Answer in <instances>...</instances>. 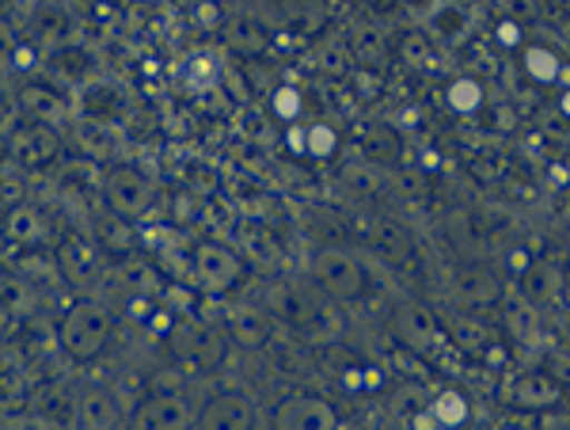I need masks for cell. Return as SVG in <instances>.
<instances>
[{"instance_id": "3", "label": "cell", "mask_w": 570, "mask_h": 430, "mask_svg": "<svg viewBox=\"0 0 570 430\" xmlns=\"http://www.w3.org/2000/svg\"><path fill=\"white\" fill-rule=\"evenodd\" d=\"M99 195H104L107 214H118L126 222H145L156 209V183L137 164H122V160L107 164Z\"/></svg>"}, {"instance_id": "21", "label": "cell", "mask_w": 570, "mask_h": 430, "mask_svg": "<svg viewBox=\"0 0 570 430\" xmlns=\"http://www.w3.org/2000/svg\"><path fill=\"white\" fill-rule=\"evenodd\" d=\"M72 137H77L80 157H88V160H115L118 145H122L118 123H107V118H88V115L72 126Z\"/></svg>"}, {"instance_id": "9", "label": "cell", "mask_w": 570, "mask_h": 430, "mask_svg": "<svg viewBox=\"0 0 570 430\" xmlns=\"http://www.w3.org/2000/svg\"><path fill=\"white\" fill-rule=\"evenodd\" d=\"M271 423L278 430H331L343 423V419H338L335 404L316 397V392H289L271 411Z\"/></svg>"}, {"instance_id": "4", "label": "cell", "mask_w": 570, "mask_h": 430, "mask_svg": "<svg viewBox=\"0 0 570 430\" xmlns=\"http://www.w3.org/2000/svg\"><path fill=\"white\" fill-rule=\"evenodd\" d=\"M271 305L293 332H301L312 343H331L343 332V320H338L335 309H327L324 301H316L301 286H278L271 294Z\"/></svg>"}, {"instance_id": "6", "label": "cell", "mask_w": 570, "mask_h": 430, "mask_svg": "<svg viewBox=\"0 0 570 430\" xmlns=\"http://www.w3.org/2000/svg\"><path fill=\"white\" fill-rule=\"evenodd\" d=\"M187 274L206 297H228L247 278V267H244V255H236L228 244L198 241L190 248Z\"/></svg>"}, {"instance_id": "46", "label": "cell", "mask_w": 570, "mask_h": 430, "mask_svg": "<svg viewBox=\"0 0 570 430\" xmlns=\"http://www.w3.org/2000/svg\"><path fill=\"white\" fill-rule=\"evenodd\" d=\"M559 111L570 118V91H563V99H559Z\"/></svg>"}, {"instance_id": "44", "label": "cell", "mask_w": 570, "mask_h": 430, "mask_svg": "<svg viewBox=\"0 0 570 430\" xmlns=\"http://www.w3.org/2000/svg\"><path fill=\"white\" fill-rule=\"evenodd\" d=\"M499 42L502 46H521V27H518V20H502L499 23Z\"/></svg>"}, {"instance_id": "11", "label": "cell", "mask_w": 570, "mask_h": 430, "mask_svg": "<svg viewBox=\"0 0 570 430\" xmlns=\"http://www.w3.org/2000/svg\"><path fill=\"white\" fill-rule=\"evenodd\" d=\"M343 42H346V50H351L357 69H381L384 72V66L395 58V39L389 35V27L370 20V16L346 27Z\"/></svg>"}, {"instance_id": "16", "label": "cell", "mask_w": 570, "mask_h": 430, "mask_svg": "<svg viewBox=\"0 0 570 430\" xmlns=\"http://www.w3.org/2000/svg\"><path fill=\"white\" fill-rule=\"evenodd\" d=\"M400 340L419 354H441L445 346H453L445 332H441L438 316L426 305H403L400 313Z\"/></svg>"}, {"instance_id": "14", "label": "cell", "mask_w": 570, "mask_h": 430, "mask_svg": "<svg viewBox=\"0 0 570 430\" xmlns=\"http://www.w3.org/2000/svg\"><path fill=\"white\" fill-rule=\"evenodd\" d=\"M510 404L518 411H532V416H544L563 404V381L548 370H525L513 378L510 385Z\"/></svg>"}, {"instance_id": "26", "label": "cell", "mask_w": 570, "mask_h": 430, "mask_svg": "<svg viewBox=\"0 0 570 430\" xmlns=\"http://www.w3.org/2000/svg\"><path fill=\"white\" fill-rule=\"evenodd\" d=\"M225 328H228V335H233V343H244V346L271 343V320H266L263 309H252V305L228 309Z\"/></svg>"}, {"instance_id": "2", "label": "cell", "mask_w": 570, "mask_h": 430, "mask_svg": "<svg viewBox=\"0 0 570 430\" xmlns=\"http://www.w3.org/2000/svg\"><path fill=\"white\" fill-rule=\"evenodd\" d=\"M308 274H312V282L335 301H365L373 290V278H370V271H365L362 255L335 241L320 244V248L308 255Z\"/></svg>"}, {"instance_id": "32", "label": "cell", "mask_w": 570, "mask_h": 430, "mask_svg": "<svg viewBox=\"0 0 570 430\" xmlns=\"http://www.w3.org/2000/svg\"><path fill=\"white\" fill-rule=\"evenodd\" d=\"M395 58L407 69H426L434 61V39L426 35V27H403V31H395Z\"/></svg>"}, {"instance_id": "43", "label": "cell", "mask_w": 570, "mask_h": 430, "mask_svg": "<svg viewBox=\"0 0 570 430\" xmlns=\"http://www.w3.org/2000/svg\"><path fill=\"white\" fill-rule=\"evenodd\" d=\"M505 12H510V20H529V16H537V0H505Z\"/></svg>"}, {"instance_id": "42", "label": "cell", "mask_w": 570, "mask_h": 430, "mask_svg": "<svg viewBox=\"0 0 570 430\" xmlns=\"http://www.w3.org/2000/svg\"><path fill=\"white\" fill-rule=\"evenodd\" d=\"M370 4V20H376V23H384L389 16H395L403 8V0H365Z\"/></svg>"}, {"instance_id": "40", "label": "cell", "mask_w": 570, "mask_h": 430, "mask_svg": "<svg viewBox=\"0 0 570 430\" xmlns=\"http://www.w3.org/2000/svg\"><path fill=\"white\" fill-rule=\"evenodd\" d=\"M472 172L480 179H502L505 172H510V160H505L502 153H494V149H483V153H475Z\"/></svg>"}, {"instance_id": "23", "label": "cell", "mask_w": 570, "mask_h": 430, "mask_svg": "<svg viewBox=\"0 0 570 430\" xmlns=\"http://www.w3.org/2000/svg\"><path fill=\"white\" fill-rule=\"evenodd\" d=\"M449 340H453L456 351H464L468 359H480V362H494L502 351V340L487 324H480V320H456Z\"/></svg>"}, {"instance_id": "47", "label": "cell", "mask_w": 570, "mask_h": 430, "mask_svg": "<svg viewBox=\"0 0 570 430\" xmlns=\"http://www.w3.org/2000/svg\"><path fill=\"white\" fill-rule=\"evenodd\" d=\"M115 4H118V0H115Z\"/></svg>"}, {"instance_id": "28", "label": "cell", "mask_w": 570, "mask_h": 430, "mask_svg": "<svg viewBox=\"0 0 570 430\" xmlns=\"http://www.w3.org/2000/svg\"><path fill=\"white\" fill-rule=\"evenodd\" d=\"M225 35H228V46H233L236 53H244V58H259V53L271 50V31H266V23L252 20V16L228 20Z\"/></svg>"}, {"instance_id": "20", "label": "cell", "mask_w": 570, "mask_h": 430, "mask_svg": "<svg viewBox=\"0 0 570 430\" xmlns=\"http://www.w3.org/2000/svg\"><path fill=\"white\" fill-rule=\"evenodd\" d=\"M46 69H50L53 85L85 88L99 77V58L96 53H88L85 46H58V50L46 58Z\"/></svg>"}, {"instance_id": "15", "label": "cell", "mask_w": 570, "mask_h": 430, "mask_svg": "<svg viewBox=\"0 0 570 430\" xmlns=\"http://www.w3.org/2000/svg\"><path fill=\"white\" fill-rule=\"evenodd\" d=\"M259 423L255 416V404L244 397V392H217L206 404L198 408V423L202 430H247Z\"/></svg>"}, {"instance_id": "12", "label": "cell", "mask_w": 570, "mask_h": 430, "mask_svg": "<svg viewBox=\"0 0 570 430\" xmlns=\"http://www.w3.org/2000/svg\"><path fill=\"white\" fill-rule=\"evenodd\" d=\"M16 107H20L23 118L46 123V126H66L72 118L69 96L61 91V85H53V80H27V85H20Z\"/></svg>"}, {"instance_id": "38", "label": "cell", "mask_w": 570, "mask_h": 430, "mask_svg": "<svg viewBox=\"0 0 570 430\" xmlns=\"http://www.w3.org/2000/svg\"><path fill=\"white\" fill-rule=\"evenodd\" d=\"M31 282L23 278L20 271H8V278H4V309H8V316H27L31 313Z\"/></svg>"}, {"instance_id": "10", "label": "cell", "mask_w": 570, "mask_h": 430, "mask_svg": "<svg viewBox=\"0 0 570 430\" xmlns=\"http://www.w3.org/2000/svg\"><path fill=\"white\" fill-rule=\"evenodd\" d=\"M53 241V225L50 214L42 206L16 198L4 206V244L8 252H27V248H46Z\"/></svg>"}, {"instance_id": "41", "label": "cell", "mask_w": 570, "mask_h": 430, "mask_svg": "<svg viewBox=\"0 0 570 430\" xmlns=\"http://www.w3.org/2000/svg\"><path fill=\"white\" fill-rule=\"evenodd\" d=\"M195 20L202 27H209V31H220V27H225V16H220V8L214 4V0H202L198 12H195Z\"/></svg>"}, {"instance_id": "34", "label": "cell", "mask_w": 570, "mask_h": 430, "mask_svg": "<svg viewBox=\"0 0 570 430\" xmlns=\"http://www.w3.org/2000/svg\"><path fill=\"white\" fill-rule=\"evenodd\" d=\"M80 111L88 118H107V123H115V115L122 111V96H118L110 85L91 80V85L80 88Z\"/></svg>"}, {"instance_id": "27", "label": "cell", "mask_w": 570, "mask_h": 430, "mask_svg": "<svg viewBox=\"0 0 570 430\" xmlns=\"http://www.w3.org/2000/svg\"><path fill=\"white\" fill-rule=\"evenodd\" d=\"M343 183L357 198H381L384 190H389V172H384V164H376L370 157H357L343 168Z\"/></svg>"}, {"instance_id": "45", "label": "cell", "mask_w": 570, "mask_h": 430, "mask_svg": "<svg viewBox=\"0 0 570 430\" xmlns=\"http://www.w3.org/2000/svg\"><path fill=\"white\" fill-rule=\"evenodd\" d=\"M403 8H411V12H415L419 20H426V16L438 8V0H403Z\"/></svg>"}, {"instance_id": "39", "label": "cell", "mask_w": 570, "mask_h": 430, "mask_svg": "<svg viewBox=\"0 0 570 430\" xmlns=\"http://www.w3.org/2000/svg\"><path fill=\"white\" fill-rule=\"evenodd\" d=\"M301 107H305V99H301V91L293 85H278L271 91V111L274 118H282V123H297Z\"/></svg>"}, {"instance_id": "31", "label": "cell", "mask_w": 570, "mask_h": 430, "mask_svg": "<svg viewBox=\"0 0 570 430\" xmlns=\"http://www.w3.org/2000/svg\"><path fill=\"white\" fill-rule=\"evenodd\" d=\"M312 66L331 80H346L357 69L351 50H346V42H343V35H338V39H320L316 50H312Z\"/></svg>"}, {"instance_id": "19", "label": "cell", "mask_w": 570, "mask_h": 430, "mask_svg": "<svg viewBox=\"0 0 570 430\" xmlns=\"http://www.w3.org/2000/svg\"><path fill=\"white\" fill-rule=\"evenodd\" d=\"M77 423L88 430H110V427H130V411L118 404V392L110 389H85L77 397Z\"/></svg>"}, {"instance_id": "8", "label": "cell", "mask_w": 570, "mask_h": 430, "mask_svg": "<svg viewBox=\"0 0 570 430\" xmlns=\"http://www.w3.org/2000/svg\"><path fill=\"white\" fill-rule=\"evenodd\" d=\"M195 423H198L195 404L176 389H156L130 408L134 430H183V427H195Z\"/></svg>"}, {"instance_id": "17", "label": "cell", "mask_w": 570, "mask_h": 430, "mask_svg": "<svg viewBox=\"0 0 570 430\" xmlns=\"http://www.w3.org/2000/svg\"><path fill=\"white\" fill-rule=\"evenodd\" d=\"M118 286L126 290L134 301H145V305H153V301L164 297V290H168V278L160 274L153 260H145V255H126V260H118Z\"/></svg>"}, {"instance_id": "18", "label": "cell", "mask_w": 570, "mask_h": 430, "mask_svg": "<svg viewBox=\"0 0 570 430\" xmlns=\"http://www.w3.org/2000/svg\"><path fill=\"white\" fill-rule=\"evenodd\" d=\"M61 271L69 282H96L107 267V252L99 241H85V236H66L58 248Z\"/></svg>"}, {"instance_id": "24", "label": "cell", "mask_w": 570, "mask_h": 430, "mask_svg": "<svg viewBox=\"0 0 570 430\" xmlns=\"http://www.w3.org/2000/svg\"><path fill=\"white\" fill-rule=\"evenodd\" d=\"M365 241L373 244L376 255L381 260H389L392 267H407L411 260H415V241H411L407 233H403L395 222H376L365 228Z\"/></svg>"}, {"instance_id": "33", "label": "cell", "mask_w": 570, "mask_h": 430, "mask_svg": "<svg viewBox=\"0 0 570 430\" xmlns=\"http://www.w3.org/2000/svg\"><path fill=\"white\" fill-rule=\"evenodd\" d=\"M134 225H137V222H126V217L110 214V217H104V222H99L96 241L104 244V252H107V255H115V260H126V255H134V248H137Z\"/></svg>"}, {"instance_id": "30", "label": "cell", "mask_w": 570, "mask_h": 430, "mask_svg": "<svg viewBox=\"0 0 570 430\" xmlns=\"http://www.w3.org/2000/svg\"><path fill=\"white\" fill-rule=\"evenodd\" d=\"M521 69H525V77L532 80V85H556V80H563V72H567V66H563V58H559L551 46H525L521 50Z\"/></svg>"}, {"instance_id": "37", "label": "cell", "mask_w": 570, "mask_h": 430, "mask_svg": "<svg viewBox=\"0 0 570 430\" xmlns=\"http://www.w3.org/2000/svg\"><path fill=\"white\" fill-rule=\"evenodd\" d=\"M338 153V130L327 123H312L305 126V157L312 160H331Z\"/></svg>"}, {"instance_id": "5", "label": "cell", "mask_w": 570, "mask_h": 430, "mask_svg": "<svg viewBox=\"0 0 570 430\" xmlns=\"http://www.w3.org/2000/svg\"><path fill=\"white\" fill-rule=\"evenodd\" d=\"M164 343L171 346V354L183 362H198L206 370H217L228 354V328L220 324H202L198 316H168V332H164Z\"/></svg>"}, {"instance_id": "35", "label": "cell", "mask_w": 570, "mask_h": 430, "mask_svg": "<svg viewBox=\"0 0 570 430\" xmlns=\"http://www.w3.org/2000/svg\"><path fill=\"white\" fill-rule=\"evenodd\" d=\"M445 104H449V111H456V115H475V111H483L487 91L475 77H456V80H449V88H445Z\"/></svg>"}, {"instance_id": "7", "label": "cell", "mask_w": 570, "mask_h": 430, "mask_svg": "<svg viewBox=\"0 0 570 430\" xmlns=\"http://www.w3.org/2000/svg\"><path fill=\"white\" fill-rule=\"evenodd\" d=\"M61 160V134L46 123L23 118L20 126L8 130V168L39 172Z\"/></svg>"}, {"instance_id": "22", "label": "cell", "mask_w": 570, "mask_h": 430, "mask_svg": "<svg viewBox=\"0 0 570 430\" xmlns=\"http://www.w3.org/2000/svg\"><path fill=\"white\" fill-rule=\"evenodd\" d=\"M521 282H525L529 297L537 305H556V301L567 297V271L551 260H532L525 271H521Z\"/></svg>"}, {"instance_id": "13", "label": "cell", "mask_w": 570, "mask_h": 430, "mask_svg": "<svg viewBox=\"0 0 570 430\" xmlns=\"http://www.w3.org/2000/svg\"><path fill=\"white\" fill-rule=\"evenodd\" d=\"M449 290L461 305H472V309H487L502 297V278L494 267H487L480 260H468V263H456L453 274H449Z\"/></svg>"}, {"instance_id": "36", "label": "cell", "mask_w": 570, "mask_h": 430, "mask_svg": "<svg viewBox=\"0 0 570 430\" xmlns=\"http://www.w3.org/2000/svg\"><path fill=\"white\" fill-rule=\"evenodd\" d=\"M430 416H434L438 427H464L468 419H472V404H468L464 392L445 389V392H438V397L430 400Z\"/></svg>"}, {"instance_id": "25", "label": "cell", "mask_w": 570, "mask_h": 430, "mask_svg": "<svg viewBox=\"0 0 570 430\" xmlns=\"http://www.w3.org/2000/svg\"><path fill=\"white\" fill-rule=\"evenodd\" d=\"M422 27H426L430 39L461 42L468 35V27H472V12H468L464 4H456V0H438V8L422 20Z\"/></svg>"}, {"instance_id": "1", "label": "cell", "mask_w": 570, "mask_h": 430, "mask_svg": "<svg viewBox=\"0 0 570 430\" xmlns=\"http://www.w3.org/2000/svg\"><path fill=\"white\" fill-rule=\"evenodd\" d=\"M115 340V313L99 297H77L58 320V346L72 362H96Z\"/></svg>"}, {"instance_id": "29", "label": "cell", "mask_w": 570, "mask_h": 430, "mask_svg": "<svg viewBox=\"0 0 570 430\" xmlns=\"http://www.w3.org/2000/svg\"><path fill=\"white\" fill-rule=\"evenodd\" d=\"M362 157L384 164V168H395V164H400V157H403V137L395 134L392 126H384V123L365 126V134H362Z\"/></svg>"}]
</instances>
